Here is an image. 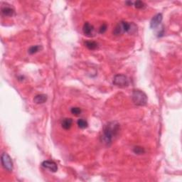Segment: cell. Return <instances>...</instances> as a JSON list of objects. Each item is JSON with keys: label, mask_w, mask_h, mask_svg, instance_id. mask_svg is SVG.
<instances>
[{"label": "cell", "mask_w": 182, "mask_h": 182, "mask_svg": "<svg viewBox=\"0 0 182 182\" xmlns=\"http://www.w3.org/2000/svg\"><path fill=\"white\" fill-rule=\"evenodd\" d=\"M120 124L117 122H110L105 125L101 137L102 142L107 145H110L113 140V138L116 137L120 131Z\"/></svg>", "instance_id": "6da1fadb"}, {"label": "cell", "mask_w": 182, "mask_h": 182, "mask_svg": "<svg viewBox=\"0 0 182 182\" xmlns=\"http://www.w3.org/2000/svg\"><path fill=\"white\" fill-rule=\"evenodd\" d=\"M132 101L138 106H145L147 103V96L143 91L134 90L132 95Z\"/></svg>", "instance_id": "7a4b0ae2"}, {"label": "cell", "mask_w": 182, "mask_h": 182, "mask_svg": "<svg viewBox=\"0 0 182 182\" xmlns=\"http://www.w3.org/2000/svg\"><path fill=\"white\" fill-rule=\"evenodd\" d=\"M113 84L120 88H125L129 85V80L126 75L117 74L113 78Z\"/></svg>", "instance_id": "3957f363"}, {"label": "cell", "mask_w": 182, "mask_h": 182, "mask_svg": "<svg viewBox=\"0 0 182 182\" xmlns=\"http://www.w3.org/2000/svg\"><path fill=\"white\" fill-rule=\"evenodd\" d=\"M1 161L2 167L4 169L8 171H12L13 170V162L11 158L7 153H3L1 157Z\"/></svg>", "instance_id": "277c9868"}, {"label": "cell", "mask_w": 182, "mask_h": 182, "mask_svg": "<svg viewBox=\"0 0 182 182\" xmlns=\"http://www.w3.org/2000/svg\"><path fill=\"white\" fill-rule=\"evenodd\" d=\"M42 167L44 168L48 169L50 171H53V172H56L58 170V166L56 162L53 161H49V160H46L42 162L41 164Z\"/></svg>", "instance_id": "5b68a950"}, {"label": "cell", "mask_w": 182, "mask_h": 182, "mask_svg": "<svg viewBox=\"0 0 182 182\" xmlns=\"http://www.w3.org/2000/svg\"><path fill=\"white\" fill-rule=\"evenodd\" d=\"M163 17L161 14H157L154 16V17L152 19L150 22V27L152 29H155L161 24V22L162 21Z\"/></svg>", "instance_id": "8992f818"}, {"label": "cell", "mask_w": 182, "mask_h": 182, "mask_svg": "<svg viewBox=\"0 0 182 182\" xmlns=\"http://www.w3.org/2000/svg\"><path fill=\"white\" fill-rule=\"evenodd\" d=\"M47 100V95L45 94L37 95L33 98V102L36 104H43Z\"/></svg>", "instance_id": "52a82bcc"}, {"label": "cell", "mask_w": 182, "mask_h": 182, "mask_svg": "<svg viewBox=\"0 0 182 182\" xmlns=\"http://www.w3.org/2000/svg\"><path fill=\"white\" fill-rule=\"evenodd\" d=\"M1 13L5 17H12L14 14L15 11H14V9H12L10 7H3L1 8Z\"/></svg>", "instance_id": "ba28073f"}, {"label": "cell", "mask_w": 182, "mask_h": 182, "mask_svg": "<svg viewBox=\"0 0 182 182\" xmlns=\"http://www.w3.org/2000/svg\"><path fill=\"white\" fill-rule=\"evenodd\" d=\"M73 124V120L71 118H65L61 122V125L62 127L64 129H69L71 127Z\"/></svg>", "instance_id": "9c48e42d"}, {"label": "cell", "mask_w": 182, "mask_h": 182, "mask_svg": "<svg viewBox=\"0 0 182 182\" xmlns=\"http://www.w3.org/2000/svg\"><path fill=\"white\" fill-rule=\"evenodd\" d=\"M83 31L85 35H90L93 31V27L88 22H85L83 27Z\"/></svg>", "instance_id": "30bf717a"}, {"label": "cell", "mask_w": 182, "mask_h": 182, "mask_svg": "<svg viewBox=\"0 0 182 182\" xmlns=\"http://www.w3.org/2000/svg\"><path fill=\"white\" fill-rule=\"evenodd\" d=\"M122 33H124L123 27H122V22H120L117 26L115 27V28L113 30V33L116 36H119V35L122 34Z\"/></svg>", "instance_id": "8fae6325"}, {"label": "cell", "mask_w": 182, "mask_h": 182, "mask_svg": "<svg viewBox=\"0 0 182 182\" xmlns=\"http://www.w3.org/2000/svg\"><path fill=\"white\" fill-rule=\"evenodd\" d=\"M85 45L90 50H95L97 48V43L95 41H86Z\"/></svg>", "instance_id": "7c38bea8"}, {"label": "cell", "mask_w": 182, "mask_h": 182, "mask_svg": "<svg viewBox=\"0 0 182 182\" xmlns=\"http://www.w3.org/2000/svg\"><path fill=\"white\" fill-rule=\"evenodd\" d=\"M77 124H78V127H79L80 128H81V129H85V128H86L88 125V122H87L86 120H83V119H79V120H78V122H77Z\"/></svg>", "instance_id": "4fadbf2b"}, {"label": "cell", "mask_w": 182, "mask_h": 182, "mask_svg": "<svg viewBox=\"0 0 182 182\" xmlns=\"http://www.w3.org/2000/svg\"><path fill=\"white\" fill-rule=\"evenodd\" d=\"M41 50V46H39V45H36V46H31L29 49V53L30 54H34V53H37L38 51Z\"/></svg>", "instance_id": "5bb4252c"}, {"label": "cell", "mask_w": 182, "mask_h": 182, "mask_svg": "<svg viewBox=\"0 0 182 182\" xmlns=\"http://www.w3.org/2000/svg\"><path fill=\"white\" fill-rule=\"evenodd\" d=\"M133 152L136 154H142L145 152V150L143 147H142L137 146L134 147Z\"/></svg>", "instance_id": "9a60e30c"}, {"label": "cell", "mask_w": 182, "mask_h": 182, "mask_svg": "<svg viewBox=\"0 0 182 182\" xmlns=\"http://www.w3.org/2000/svg\"><path fill=\"white\" fill-rule=\"evenodd\" d=\"M71 112L73 115H74L75 116H78L79 115H81V110L79 108V107H72V108H71Z\"/></svg>", "instance_id": "2e32d148"}, {"label": "cell", "mask_w": 182, "mask_h": 182, "mask_svg": "<svg viewBox=\"0 0 182 182\" xmlns=\"http://www.w3.org/2000/svg\"><path fill=\"white\" fill-rule=\"evenodd\" d=\"M145 4L142 1H137L135 2V7L137 9H143L145 7Z\"/></svg>", "instance_id": "e0dca14e"}, {"label": "cell", "mask_w": 182, "mask_h": 182, "mask_svg": "<svg viewBox=\"0 0 182 182\" xmlns=\"http://www.w3.org/2000/svg\"><path fill=\"white\" fill-rule=\"evenodd\" d=\"M107 24H103V25H102L100 28V33H105V32L106 31V30H107Z\"/></svg>", "instance_id": "ac0fdd59"}, {"label": "cell", "mask_w": 182, "mask_h": 182, "mask_svg": "<svg viewBox=\"0 0 182 182\" xmlns=\"http://www.w3.org/2000/svg\"><path fill=\"white\" fill-rule=\"evenodd\" d=\"M126 4H129V5H132V3L131 2V1H127Z\"/></svg>", "instance_id": "d6986e66"}]
</instances>
